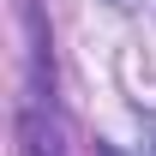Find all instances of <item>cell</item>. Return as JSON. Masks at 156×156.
<instances>
[{
	"instance_id": "cell-1",
	"label": "cell",
	"mask_w": 156,
	"mask_h": 156,
	"mask_svg": "<svg viewBox=\"0 0 156 156\" xmlns=\"http://www.w3.org/2000/svg\"><path fill=\"white\" fill-rule=\"evenodd\" d=\"M96 156H120V150H108V144H102V150H96Z\"/></svg>"
}]
</instances>
